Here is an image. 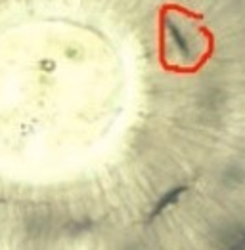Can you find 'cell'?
I'll return each instance as SVG.
<instances>
[{"instance_id": "obj_1", "label": "cell", "mask_w": 245, "mask_h": 250, "mask_svg": "<svg viewBox=\"0 0 245 250\" xmlns=\"http://www.w3.org/2000/svg\"><path fill=\"white\" fill-rule=\"evenodd\" d=\"M184 193H186V186H176V188H172L171 191H167L163 197L157 201V205H155V208L151 210L149 218H151V220H153V218H157L163 210H167L169 207H172L174 203H178V199L182 197Z\"/></svg>"}, {"instance_id": "obj_2", "label": "cell", "mask_w": 245, "mask_h": 250, "mask_svg": "<svg viewBox=\"0 0 245 250\" xmlns=\"http://www.w3.org/2000/svg\"><path fill=\"white\" fill-rule=\"evenodd\" d=\"M165 27H167V31H169V35L172 37V41H174V44H176V48L180 50V54H184V56H190V44H188V41H186V37L182 35V31L172 23L171 20L165 21Z\"/></svg>"}, {"instance_id": "obj_3", "label": "cell", "mask_w": 245, "mask_h": 250, "mask_svg": "<svg viewBox=\"0 0 245 250\" xmlns=\"http://www.w3.org/2000/svg\"><path fill=\"white\" fill-rule=\"evenodd\" d=\"M224 250H245V228L232 239V243Z\"/></svg>"}]
</instances>
